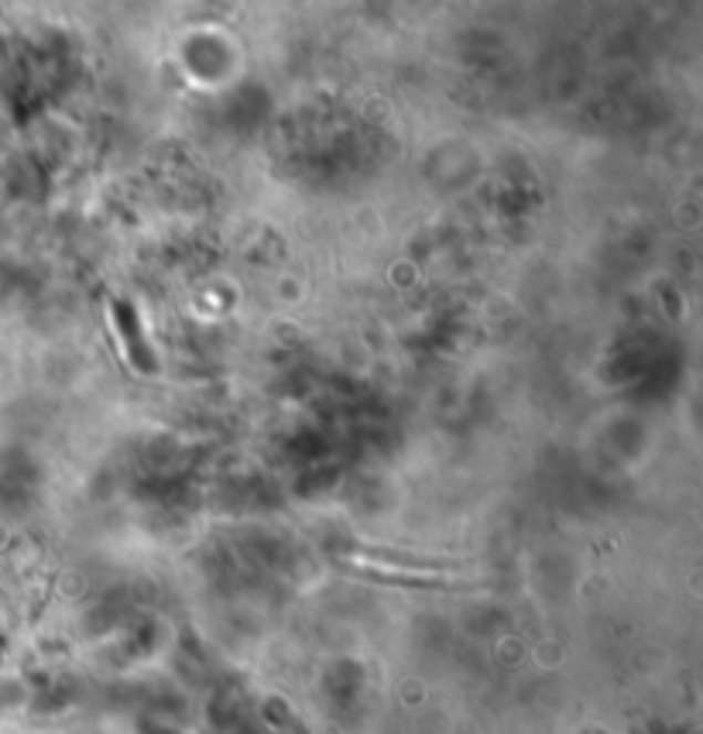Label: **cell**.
I'll return each instance as SVG.
<instances>
[{"instance_id": "6da1fadb", "label": "cell", "mask_w": 703, "mask_h": 734, "mask_svg": "<svg viewBox=\"0 0 703 734\" xmlns=\"http://www.w3.org/2000/svg\"><path fill=\"white\" fill-rule=\"evenodd\" d=\"M111 317H114V327H117V337L127 351V361L134 364L137 374H155L158 371V361H155V351L148 347L145 333H141V320H137V309L131 299H114L111 302Z\"/></svg>"}]
</instances>
